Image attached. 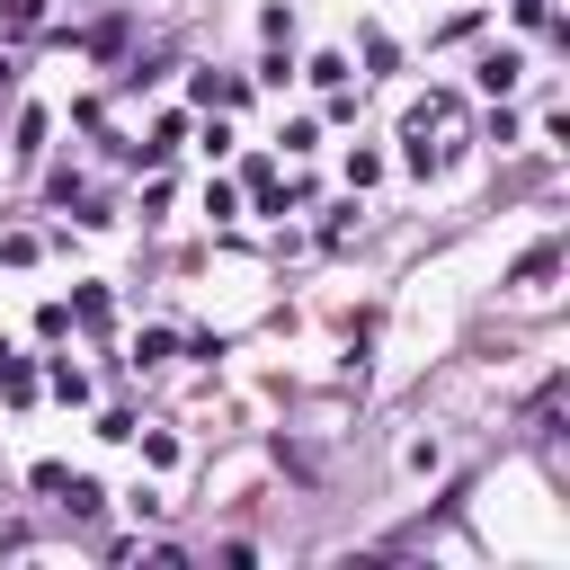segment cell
Masks as SVG:
<instances>
[{
	"mask_svg": "<svg viewBox=\"0 0 570 570\" xmlns=\"http://www.w3.org/2000/svg\"><path fill=\"white\" fill-rule=\"evenodd\" d=\"M401 134H410V160L428 169V160H445V142H454V107H445V98H428V107H410V125H401Z\"/></svg>",
	"mask_w": 570,
	"mask_h": 570,
	"instance_id": "6da1fadb",
	"label": "cell"
},
{
	"mask_svg": "<svg viewBox=\"0 0 570 570\" xmlns=\"http://www.w3.org/2000/svg\"><path fill=\"white\" fill-rule=\"evenodd\" d=\"M0 18H9V27H36V18H45V0H0Z\"/></svg>",
	"mask_w": 570,
	"mask_h": 570,
	"instance_id": "277c9868",
	"label": "cell"
},
{
	"mask_svg": "<svg viewBox=\"0 0 570 570\" xmlns=\"http://www.w3.org/2000/svg\"><path fill=\"white\" fill-rule=\"evenodd\" d=\"M481 89H517V53H490L481 62Z\"/></svg>",
	"mask_w": 570,
	"mask_h": 570,
	"instance_id": "3957f363",
	"label": "cell"
},
{
	"mask_svg": "<svg viewBox=\"0 0 570 570\" xmlns=\"http://www.w3.org/2000/svg\"><path fill=\"white\" fill-rule=\"evenodd\" d=\"M552 267H561V249H525V258H517V285H525V294H534V285H543V276H552Z\"/></svg>",
	"mask_w": 570,
	"mask_h": 570,
	"instance_id": "7a4b0ae2",
	"label": "cell"
}]
</instances>
